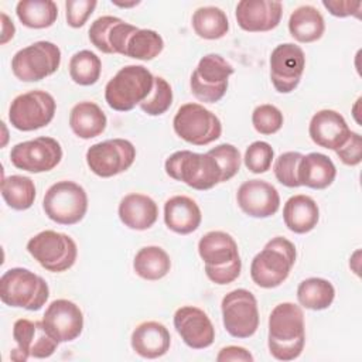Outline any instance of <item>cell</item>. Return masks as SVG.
<instances>
[{
	"instance_id": "cell-19",
	"label": "cell",
	"mask_w": 362,
	"mask_h": 362,
	"mask_svg": "<svg viewBox=\"0 0 362 362\" xmlns=\"http://www.w3.org/2000/svg\"><path fill=\"white\" fill-rule=\"evenodd\" d=\"M174 327L185 345L192 349H205L214 344L215 328L212 321L198 307H180L174 313Z\"/></svg>"
},
{
	"instance_id": "cell-40",
	"label": "cell",
	"mask_w": 362,
	"mask_h": 362,
	"mask_svg": "<svg viewBox=\"0 0 362 362\" xmlns=\"http://www.w3.org/2000/svg\"><path fill=\"white\" fill-rule=\"evenodd\" d=\"M283 113L274 105H259L252 113V124L260 134H274L283 126Z\"/></svg>"
},
{
	"instance_id": "cell-5",
	"label": "cell",
	"mask_w": 362,
	"mask_h": 362,
	"mask_svg": "<svg viewBox=\"0 0 362 362\" xmlns=\"http://www.w3.org/2000/svg\"><path fill=\"white\" fill-rule=\"evenodd\" d=\"M49 297L47 281L23 267L6 270L0 277V298L6 305L38 311Z\"/></svg>"
},
{
	"instance_id": "cell-39",
	"label": "cell",
	"mask_w": 362,
	"mask_h": 362,
	"mask_svg": "<svg viewBox=\"0 0 362 362\" xmlns=\"http://www.w3.org/2000/svg\"><path fill=\"white\" fill-rule=\"evenodd\" d=\"M303 154L298 151H286L280 154L273 165L274 175L280 184L288 188L301 187L298 181V164Z\"/></svg>"
},
{
	"instance_id": "cell-24",
	"label": "cell",
	"mask_w": 362,
	"mask_h": 362,
	"mask_svg": "<svg viewBox=\"0 0 362 362\" xmlns=\"http://www.w3.org/2000/svg\"><path fill=\"white\" fill-rule=\"evenodd\" d=\"M130 344L141 358L156 359L165 355L171 345V335L167 327L158 321H144L132 332Z\"/></svg>"
},
{
	"instance_id": "cell-44",
	"label": "cell",
	"mask_w": 362,
	"mask_h": 362,
	"mask_svg": "<svg viewBox=\"0 0 362 362\" xmlns=\"http://www.w3.org/2000/svg\"><path fill=\"white\" fill-rule=\"evenodd\" d=\"M337 156L345 165H358L362 161V137L359 133L351 132L348 140L335 150Z\"/></svg>"
},
{
	"instance_id": "cell-17",
	"label": "cell",
	"mask_w": 362,
	"mask_h": 362,
	"mask_svg": "<svg viewBox=\"0 0 362 362\" xmlns=\"http://www.w3.org/2000/svg\"><path fill=\"white\" fill-rule=\"evenodd\" d=\"M305 68V55L300 45L284 42L277 45L270 55V79L280 93L293 92Z\"/></svg>"
},
{
	"instance_id": "cell-46",
	"label": "cell",
	"mask_w": 362,
	"mask_h": 362,
	"mask_svg": "<svg viewBox=\"0 0 362 362\" xmlns=\"http://www.w3.org/2000/svg\"><path fill=\"white\" fill-rule=\"evenodd\" d=\"M218 362H229V361H240V362H253V355L243 346L229 345L223 346L216 355Z\"/></svg>"
},
{
	"instance_id": "cell-30",
	"label": "cell",
	"mask_w": 362,
	"mask_h": 362,
	"mask_svg": "<svg viewBox=\"0 0 362 362\" xmlns=\"http://www.w3.org/2000/svg\"><path fill=\"white\" fill-rule=\"evenodd\" d=\"M288 31L298 42H314L325 31L322 14L313 6L297 7L288 18Z\"/></svg>"
},
{
	"instance_id": "cell-36",
	"label": "cell",
	"mask_w": 362,
	"mask_h": 362,
	"mask_svg": "<svg viewBox=\"0 0 362 362\" xmlns=\"http://www.w3.org/2000/svg\"><path fill=\"white\" fill-rule=\"evenodd\" d=\"M164 48L163 37L148 28H137L127 40L124 57L140 61H151L161 54Z\"/></svg>"
},
{
	"instance_id": "cell-23",
	"label": "cell",
	"mask_w": 362,
	"mask_h": 362,
	"mask_svg": "<svg viewBox=\"0 0 362 362\" xmlns=\"http://www.w3.org/2000/svg\"><path fill=\"white\" fill-rule=\"evenodd\" d=\"M308 133L317 146L335 151L348 140L351 129L341 113L332 109H322L311 117Z\"/></svg>"
},
{
	"instance_id": "cell-37",
	"label": "cell",
	"mask_w": 362,
	"mask_h": 362,
	"mask_svg": "<svg viewBox=\"0 0 362 362\" xmlns=\"http://www.w3.org/2000/svg\"><path fill=\"white\" fill-rule=\"evenodd\" d=\"M100 58L89 49L78 51L69 59V76L81 86H90L96 83L100 76Z\"/></svg>"
},
{
	"instance_id": "cell-10",
	"label": "cell",
	"mask_w": 362,
	"mask_h": 362,
	"mask_svg": "<svg viewBox=\"0 0 362 362\" xmlns=\"http://www.w3.org/2000/svg\"><path fill=\"white\" fill-rule=\"evenodd\" d=\"M233 72V66L222 55H204L189 79L192 95L205 103L221 100L228 90V79Z\"/></svg>"
},
{
	"instance_id": "cell-14",
	"label": "cell",
	"mask_w": 362,
	"mask_h": 362,
	"mask_svg": "<svg viewBox=\"0 0 362 362\" xmlns=\"http://www.w3.org/2000/svg\"><path fill=\"white\" fill-rule=\"evenodd\" d=\"M134 158L136 147L126 139H109L95 143L86 151L89 170L102 178H109L129 170Z\"/></svg>"
},
{
	"instance_id": "cell-38",
	"label": "cell",
	"mask_w": 362,
	"mask_h": 362,
	"mask_svg": "<svg viewBox=\"0 0 362 362\" xmlns=\"http://www.w3.org/2000/svg\"><path fill=\"white\" fill-rule=\"evenodd\" d=\"M173 103L171 85L163 76H154V85L150 95L139 105L140 109L150 116L165 113Z\"/></svg>"
},
{
	"instance_id": "cell-29",
	"label": "cell",
	"mask_w": 362,
	"mask_h": 362,
	"mask_svg": "<svg viewBox=\"0 0 362 362\" xmlns=\"http://www.w3.org/2000/svg\"><path fill=\"white\" fill-rule=\"evenodd\" d=\"M106 124V115L95 102L83 100L71 109L69 126L79 139L88 140L102 134Z\"/></svg>"
},
{
	"instance_id": "cell-20",
	"label": "cell",
	"mask_w": 362,
	"mask_h": 362,
	"mask_svg": "<svg viewBox=\"0 0 362 362\" xmlns=\"http://www.w3.org/2000/svg\"><path fill=\"white\" fill-rule=\"evenodd\" d=\"M239 208L252 218L273 216L280 208L277 189L263 180H247L236 192Z\"/></svg>"
},
{
	"instance_id": "cell-33",
	"label": "cell",
	"mask_w": 362,
	"mask_h": 362,
	"mask_svg": "<svg viewBox=\"0 0 362 362\" xmlns=\"http://www.w3.org/2000/svg\"><path fill=\"white\" fill-rule=\"evenodd\" d=\"M335 298V288L331 281L321 277L303 280L297 287V300L301 307L320 311L328 308Z\"/></svg>"
},
{
	"instance_id": "cell-42",
	"label": "cell",
	"mask_w": 362,
	"mask_h": 362,
	"mask_svg": "<svg viewBox=\"0 0 362 362\" xmlns=\"http://www.w3.org/2000/svg\"><path fill=\"white\" fill-rule=\"evenodd\" d=\"M218 163L222 171V182L233 178L240 168V153L239 150L229 143H222L215 146L208 151Z\"/></svg>"
},
{
	"instance_id": "cell-15",
	"label": "cell",
	"mask_w": 362,
	"mask_h": 362,
	"mask_svg": "<svg viewBox=\"0 0 362 362\" xmlns=\"http://www.w3.org/2000/svg\"><path fill=\"white\" fill-rule=\"evenodd\" d=\"M11 164L28 173H47L54 170L62 160V147L58 140L40 136L34 140L17 143L10 151Z\"/></svg>"
},
{
	"instance_id": "cell-12",
	"label": "cell",
	"mask_w": 362,
	"mask_h": 362,
	"mask_svg": "<svg viewBox=\"0 0 362 362\" xmlns=\"http://www.w3.org/2000/svg\"><path fill=\"white\" fill-rule=\"evenodd\" d=\"M57 110L51 93L34 89L16 96L8 107L11 126L21 132H33L51 123Z\"/></svg>"
},
{
	"instance_id": "cell-8",
	"label": "cell",
	"mask_w": 362,
	"mask_h": 362,
	"mask_svg": "<svg viewBox=\"0 0 362 362\" xmlns=\"http://www.w3.org/2000/svg\"><path fill=\"white\" fill-rule=\"evenodd\" d=\"M28 253L48 272L61 273L71 269L78 256L75 240L66 233L42 230L27 243Z\"/></svg>"
},
{
	"instance_id": "cell-2",
	"label": "cell",
	"mask_w": 362,
	"mask_h": 362,
	"mask_svg": "<svg viewBox=\"0 0 362 362\" xmlns=\"http://www.w3.org/2000/svg\"><path fill=\"white\" fill-rule=\"evenodd\" d=\"M198 253L205 264L206 277L219 286L235 281L242 270V260L235 239L223 230H211L198 242Z\"/></svg>"
},
{
	"instance_id": "cell-26",
	"label": "cell",
	"mask_w": 362,
	"mask_h": 362,
	"mask_svg": "<svg viewBox=\"0 0 362 362\" xmlns=\"http://www.w3.org/2000/svg\"><path fill=\"white\" fill-rule=\"evenodd\" d=\"M119 218L122 223L134 230L151 228L158 218V206L153 198L144 194H127L119 204Z\"/></svg>"
},
{
	"instance_id": "cell-27",
	"label": "cell",
	"mask_w": 362,
	"mask_h": 362,
	"mask_svg": "<svg viewBox=\"0 0 362 362\" xmlns=\"http://www.w3.org/2000/svg\"><path fill=\"white\" fill-rule=\"evenodd\" d=\"M283 219L286 226L294 233H307L313 230L320 221V209L317 202L304 194L290 197L283 208Z\"/></svg>"
},
{
	"instance_id": "cell-48",
	"label": "cell",
	"mask_w": 362,
	"mask_h": 362,
	"mask_svg": "<svg viewBox=\"0 0 362 362\" xmlns=\"http://www.w3.org/2000/svg\"><path fill=\"white\" fill-rule=\"evenodd\" d=\"M113 4L119 6V7H132V6H137L139 1H132V3H117V1H112Z\"/></svg>"
},
{
	"instance_id": "cell-35",
	"label": "cell",
	"mask_w": 362,
	"mask_h": 362,
	"mask_svg": "<svg viewBox=\"0 0 362 362\" xmlns=\"http://www.w3.org/2000/svg\"><path fill=\"white\" fill-rule=\"evenodd\" d=\"M1 197L6 204L16 211H25L35 199V185L30 177L10 175L1 181Z\"/></svg>"
},
{
	"instance_id": "cell-25",
	"label": "cell",
	"mask_w": 362,
	"mask_h": 362,
	"mask_svg": "<svg viewBox=\"0 0 362 362\" xmlns=\"http://www.w3.org/2000/svg\"><path fill=\"white\" fill-rule=\"evenodd\" d=\"M202 214L198 204L187 195H174L164 204V222L178 235H188L198 229Z\"/></svg>"
},
{
	"instance_id": "cell-11",
	"label": "cell",
	"mask_w": 362,
	"mask_h": 362,
	"mask_svg": "<svg viewBox=\"0 0 362 362\" xmlns=\"http://www.w3.org/2000/svg\"><path fill=\"white\" fill-rule=\"evenodd\" d=\"M61 49L51 41H37L18 49L11 59L14 76L23 82H38L59 68Z\"/></svg>"
},
{
	"instance_id": "cell-9",
	"label": "cell",
	"mask_w": 362,
	"mask_h": 362,
	"mask_svg": "<svg viewBox=\"0 0 362 362\" xmlns=\"http://www.w3.org/2000/svg\"><path fill=\"white\" fill-rule=\"evenodd\" d=\"M173 127L178 137L194 146H206L222 134L219 117L199 103H185L178 107Z\"/></svg>"
},
{
	"instance_id": "cell-31",
	"label": "cell",
	"mask_w": 362,
	"mask_h": 362,
	"mask_svg": "<svg viewBox=\"0 0 362 362\" xmlns=\"http://www.w3.org/2000/svg\"><path fill=\"white\" fill-rule=\"evenodd\" d=\"M133 269L136 274L144 280H160L170 272L171 260L163 247L144 246L136 253Z\"/></svg>"
},
{
	"instance_id": "cell-41",
	"label": "cell",
	"mask_w": 362,
	"mask_h": 362,
	"mask_svg": "<svg viewBox=\"0 0 362 362\" xmlns=\"http://www.w3.org/2000/svg\"><path fill=\"white\" fill-rule=\"evenodd\" d=\"M274 158V151L267 141H253L245 151V165L253 174H263L270 170Z\"/></svg>"
},
{
	"instance_id": "cell-3",
	"label": "cell",
	"mask_w": 362,
	"mask_h": 362,
	"mask_svg": "<svg viewBox=\"0 0 362 362\" xmlns=\"http://www.w3.org/2000/svg\"><path fill=\"white\" fill-rule=\"evenodd\" d=\"M296 246L283 236L270 239L250 263V277L262 288L279 287L296 263Z\"/></svg>"
},
{
	"instance_id": "cell-18",
	"label": "cell",
	"mask_w": 362,
	"mask_h": 362,
	"mask_svg": "<svg viewBox=\"0 0 362 362\" xmlns=\"http://www.w3.org/2000/svg\"><path fill=\"white\" fill-rule=\"evenodd\" d=\"M42 324L58 342H71L82 334L83 314L74 301L58 298L47 307Z\"/></svg>"
},
{
	"instance_id": "cell-47",
	"label": "cell",
	"mask_w": 362,
	"mask_h": 362,
	"mask_svg": "<svg viewBox=\"0 0 362 362\" xmlns=\"http://www.w3.org/2000/svg\"><path fill=\"white\" fill-rule=\"evenodd\" d=\"M16 33V27L13 24V21L8 18V16L6 13H1V38H0V44H6L8 40H11L14 37Z\"/></svg>"
},
{
	"instance_id": "cell-22",
	"label": "cell",
	"mask_w": 362,
	"mask_h": 362,
	"mask_svg": "<svg viewBox=\"0 0 362 362\" xmlns=\"http://www.w3.org/2000/svg\"><path fill=\"white\" fill-rule=\"evenodd\" d=\"M137 30L136 25L115 16H102L89 27L90 42L105 54L124 55L129 37Z\"/></svg>"
},
{
	"instance_id": "cell-13",
	"label": "cell",
	"mask_w": 362,
	"mask_h": 362,
	"mask_svg": "<svg viewBox=\"0 0 362 362\" xmlns=\"http://www.w3.org/2000/svg\"><path fill=\"white\" fill-rule=\"evenodd\" d=\"M223 327L235 338H249L259 327L256 297L246 288L229 291L221 303Z\"/></svg>"
},
{
	"instance_id": "cell-32",
	"label": "cell",
	"mask_w": 362,
	"mask_h": 362,
	"mask_svg": "<svg viewBox=\"0 0 362 362\" xmlns=\"http://www.w3.org/2000/svg\"><path fill=\"white\" fill-rule=\"evenodd\" d=\"M16 14L28 28H48L58 17L57 3L52 0H21L16 6Z\"/></svg>"
},
{
	"instance_id": "cell-4",
	"label": "cell",
	"mask_w": 362,
	"mask_h": 362,
	"mask_svg": "<svg viewBox=\"0 0 362 362\" xmlns=\"http://www.w3.org/2000/svg\"><path fill=\"white\" fill-rule=\"evenodd\" d=\"M164 168L168 177L198 191L211 189L222 182V171L209 153L175 151L165 160Z\"/></svg>"
},
{
	"instance_id": "cell-21",
	"label": "cell",
	"mask_w": 362,
	"mask_h": 362,
	"mask_svg": "<svg viewBox=\"0 0 362 362\" xmlns=\"http://www.w3.org/2000/svg\"><path fill=\"white\" fill-rule=\"evenodd\" d=\"M281 14L283 4L272 0H240L235 11L238 25L249 33H264L276 28Z\"/></svg>"
},
{
	"instance_id": "cell-16",
	"label": "cell",
	"mask_w": 362,
	"mask_h": 362,
	"mask_svg": "<svg viewBox=\"0 0 362 362\" xmlns=\"http://www.w3.org/2000/svg\"><path fill=\"white\" fill-rule=\"evenodd\" d=\"M13 338L17 344L10 358L24 362L28 358H49L58 348V341L47 331L42 321L20 318L13 325Z\"/></svg>"
},
{
	"instance_id": "cell-28",
	"label": "cell",
	"mask_w": 362,
	"mask_h": 362,
	"mask_svg": "<svg viewBox=\"0 0 362 362\" xmlns=\"http://www.w3.org/2000/svg\"><path fill=\"white\" fill-rule=\"evenodd\" d=\"M297 174L300 185L313 189H324L334 182L337 168L328 156L322 153H308L301 157Z\"/></svg>"
},
{
	"instance_id": "cell-1",
	"label": "cell",
	"mask_w": 362,
	"mask_h": 362,
	"mask_svg": "<svg viewBox=\"0 0 362 362\" xmlns=\"http://www.w3.org/2000/svg\"><path fill=\"white\" fill-rule=\"evenodd\" d=\"M305 344L304 314L294 303L277 304L269 315L267 346L270 355L279 361L297 359Z\"/></svg>"
},
{
	"instance_id": "cell-43",
	"label": "cell",
	"mask_w": 362,
	"mask_h": 362,
	"mask_svg": "<svg viewBox=\"0 0 362 362\" xmlns=\"http://www.w3.org/2000/svg\"><path fill=\"white\" fill-rule=\"evenodd\" d=\"M98 1L96 0H66L65 1V17L66 24L72 28L82 27L93 10L96 8Z\"/></svg>"
},
{
	"instance_id": "cell-34",
	"label": "cell",
	"mask_w": 362,
	"mask_h": 362,
	"mask_svg": "<svg viewBox=\"0 0 362 362\" xmlns=\"http://www.w3.org/2000/svg\"><path fill=\"white\" fill-rule=\"evenodd\" d=\"M192 28L204 40H219L229 31V20L223 10L215 6L199 7L192 14Z\"/></svg>"
},
{
	"instance_id": "cell-7",
	"label": "cell",
	"mask_w": 362,
	"mask_h": 362,
	"mask_svg": "<svg viewBox=\"0 0 362 362\" xmlns=\"http://www.w3.org/2000/svg\"><path fill=\"white\" fill-rule=\"evenodd\" d=\"M45 215L59 225L81 222L88 211V195L82 185L62 180L52 184L42 199Z\"/></svg>"
},
{
	"instance_id": "cell-45",
	"label": "cell",
	"mask_w": 362,
	"mask_h": 362,
	"mask_svg": "<svg viewBox=\"0 0 362 362\" xmlns=\"http://www.w3.org/2000/svg\"><path fill=\"white\" fill-rule=\"evenodd\" d=\"M322 6L335 17H349L354 16L361 18L362 3L351 0H322Z\"/></svg>"
},
{
	"instance_id": "cell-6",
	"label": "cell",
	"mask_w": 362,
	"mask_h": 362,
	"mask_svg": "<svg viewBox=\"0 0 362 362\" xmlns=\"http://www.w3.org/2000/svg\"><path fill=\"white\" fill-rule=\"evenodd\" d=\"M153 74L143 65H126L105 86V100L113 110L129 112L151 92Z\"/></svg>"
}]
</instances>
